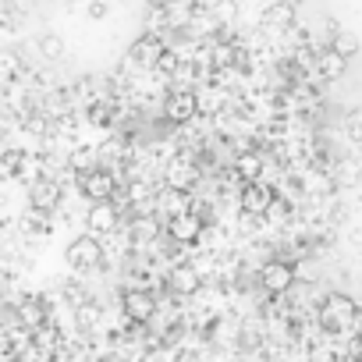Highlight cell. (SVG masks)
<instances>
[{"label":"cell","mask_w":362,"mask_h":362,"mask_svg":"<svg viewBox=\"0 0 362 362\" xmlns=\"http://www.w3.org/2000/svg\"><path fill=\"white\" fill-rule=\"evenodd\" d=\"M160 54H163V43H160V36H153V33L139 36V40L132 43V50H128V57H132L135 64H156Z\"/></svg>","instance_id":"9c48e42d"},{"label":"cell","mask_w":362,"mask_h":362,"mask_svg":"<svg viewBox=\"0 0 362 362\" xmlns=\"http://www.w3.org/2000/svg\"><path fill=\"white\" fill-rule=\"evenodd\" d=\"M160 235V224L153 221V217H142V221H135V228H132V242L135 245H146V242H153Z\"/></svg>","instance_id":"e0dca14e"},{"label":"cell","mask_w":362,"mask_h":362,"mask_svg":"<svg viewBox=\"0 0 362 362\" xmlns=\"http://www.w3.org/2000/svg\"><path fill=\"white\" fill-rule=\"evenodd\" d=\"M238 203H242V210H245L249 217H263V214L270 210V203H274V189L263 185V181H245Z\"/></svg>","instance_id":"277c9868"},{"label":"cell","mask_w":362,"mask_h":362,"mask_svg":"<svg viewBox=\"0 0 362 362\" xmlns=\"http://www.w3.org/2000/svg\"><path fill=\"white\" fill-rule=\"evenodd\" d=\"M160 75H174L177 71V54H170V50H163L160 57H156V64H153Z\"/></svg>","instance_id":"44dd1931"},{"label":"cell","mask_w":362,"mask_h":362,"mask_svg":"<svg viewBox=\"0 0 362 362\" xmlns=\"http://www.w3.org/2000/svg\"><path fill=\"white\" fill-rule=\"evenodd\" d=\"M330 50L341 54V57H355V54H358V40H355L351 33L337 29V33H330Z\"/></svg>","instance_id":"5bb4252c"},{"label":"cell","mask_w":362,"mask_h":362,"mask_svg":"<svg viewBox=\"0 0 362 362\" xmlns=\"http://www.w3.org/2000/svg\"><path fill=\"white\" fill-rule=\"evenodd\" d=\"M61 203V185L57 181H36L33 185V210H47V214H54V206Z\"/></svg>","instance_id":"8fae6325"},{"label":"cell","mask_w":362,"mask_h":362,"mask_svg":"<svg viewBox=\"0 0 362 362\" xmlns=\"http://www.w3.org/2000/svg\"><path fill=\"white\" fill-rule=\"evenodd\" d=\"M121 305H124V313H128L132 320H139V323H146V320L156 313V298H153L149 291H142V288H128L124 298H121Z\"/></svg>","instance_id":"5b68a950"},{"label":"cell","mask_w":362,"mask_h":362,"mask_svg":"<svg viewBox=\"0 0 362 362\" xmlns=\"http://www.w3.org/2000/svg\"><path fill=\"white\" fill-rule=\"evenodd\" d=\"M199 110V100H196V93H189V89H181V93H174L170 100H167V117L170 121H189L192 114Z\"/></svg>","instance_id":"30bf717a"},{"label":"cell","mask_w":362,"mask_h":362,"mask_svg":"<svg viewBox=\"0 0 362 362\" xmlns=\"http://www.w3.org/2000/svg\"><path fill=\"white\" fill-rule=\"evenodd\" d=\"M263 22L267 25H277V29H291L295 25V4H288V0H270Z\"/></svg>","instance_id":"7c38bea8"},{"label":"cell","mask_w":362,"mask_h":362,"mask_svg":"<svg viewBox=\"0 0 362 362\" xmlns=\"http://www.w3.org/2000/svg\"><path fill=\"white\" fill-rule=\"evenodd\" d=\"M199 235H203L199 214H174L170 217V238L174 242H199Z\"/></svg>","instance_id":"52a82bcc"},{"label":"cell","mask_w":362,"mask_h":362,"mask_svg":"<svg viewBox=\"0 0 362 362\" xmlns=\"http://www.w3.org/2000/svg\"><path fill=\"white\" fill-rule=\"evenodd\" d=\"M114 224H117V210H114L110 203H93V210H89V228H93L96 235H107V231H114Z\"/></svg>","instance_id":"4fadbf2b"},{"label":"cell","mask_w":362,"mask_h":362,"mask_svg":"<svg viewBox=\"0 0 362 362\" xmlns=\"http://www.w3.org/2000/svg\"><path fill=\"white\" fill-rule=\"evenodd\" d=\"M351 320H355V302L348 295H327L323 313H320V323L327 330H344Z\"/></svg>","instance_id":"7a4b0ae2"},{"label":"cell","mask_w":362,"mask_h":362,"mask_svg":"<svg viewBox=\"0 0 362 362\" xmlns=\"http://www.w3.org/2000/svg\"><path fill=\"white\" fill-rule=\"evenodd\" d=\"M22 160H25V156H22V153H15V149H11V153H4V160H0V174H18L15 167H18Z\"/></svg>","instance_id":"7402d4cb"},{"label":"cell","mask_w":362,"mask_h":362,"mask_svg":"<svg viewBox=\"0 0 362 362\" xmlns=\"http://www.w3.org/2000/svg\"><path fill=\"white\" fill-rule=\"evenodd\" d=\"M78 189H82V196L93 199V203H110V199H114V177H110L107 170H86V174L78 177Z\"/></svg>","instance_id":"3957f363"},{"label":"cell","mask_w":362,"mask_h":362,"mask_svg":"<svg viewBox=\"0 0 362 362\" xmlns=\"http://www.w3.org/2000/svg\"><path fill=\"white\" fill-rule=\"evenodd\" d=\"M235 170L245 177V181H259V170H263V160L256 156V153H242L238 160H235Z\"/></svg>","instance_id":"2e32d148"},{"label":"cell","mask_w":362,"mask_h":362,"mask_svg":"<svg viewBox=\"0 0 362 362\" xmlns=\"http://www.w3.org/2000/svg\"><path fill=\"white\" fill-rule=\"evenodd\" d=\"M344 132H348L351 139H362V107L348 110V117H344Z\"/></svg>","instance_id":"d6986e66"},{"label":"cell","mask_w":362,"mask_h":362,"mask_svg":"<svg viewBox=\"0 0 362 362\" xmlns=\"http://www.w3.org/2000/svg\"><path fill=\"white\" fill-rule=\"evenodd\" d=\"M22 224H25V231H36V235H47L50 231V214L47 210H25V217H22Z\"/></svg>","instance_id":"ac0fdd59"},{"label":"cell","mask_w":362,"mask_h":362,"mask_svg":"<svg viewBox=\"0 0 362 362\" xmlns=\"http://www.w3.org/2000/svg\"><path fill=\"white\" fill-rule=\"evenodd\" d=\"M167 284H170L174 295H192V291H199V270L189 267V263H181V267H174L167 274Z\"/></svg>","instance_id":"ba28073f"},{"label":"cell","mask_w":362,"mask_h":362,"mask_svg":"<svg viewBox=\"0 0 362 362\" xmlns=\"http://www.w3.org/2000/svg\"><path fill=\"white\" fill-rule=\"evenodd\" d=\"M259 281H263V288H267V291H288V288L295 284V270H291V263L274 259V263H267V267H263Z\"/></svg>","instance_id":"8992f818"},{"label":"cell","mask_w":362,"mask_h":362,"mask_svg":"<svg viewBox=\"0 0 362 362\" xmlns=\"http://www.w3.org/2000/svg\"><path fill=\"white\" fill-rule=\"evenodd\" d=\"M344 68H348V57H341V54H334V50H327V54L320 57V75H323V78H341Z\"/></svg>","instance_id":"9a60e30c"},{"label":"cell","mask_w":362,"mask_h":362,"mask_svg":"<svg viewBox=\"0 0 362 362\" xmlns=\"http://www.w3.org/2000/svg\"><path fill=\"white\" fill-rule=\"evenodd\" d=\"M40 50H43V57H61L64 54V43H61V36H43L40 40Z\"/></svg>","instance_id":"ffe728a7"},{"label":"cell","mask_w":362,"mask_h":362,"mask_svg":"<svg viewBox=\"0 0 362 362\" xmlns=\"http://www.w3.org/2000/svg\"><path fill=\"white\" fill-rule=\"evenodd\" d=\"M86 15L89 18H107V4H103V0H93V4L86 8Z\"/></svg>","instance_id":"603a6c76"},{"label":"cell","mask_w":362,"mask_h":362,"mask_svg":"<svg viewBox=\"0 0 362 362\" xmlns=\"http://www.w3.org/2000/svg\"><path fill=\"white\" fill-rule=\"evenodd\" d=\"M64 259L68 267L75 270H96L103 263V245L96 242V235H78L68 249H64Z\"/></svg>","instance_id":"6da1fadb"}]
</instances>
